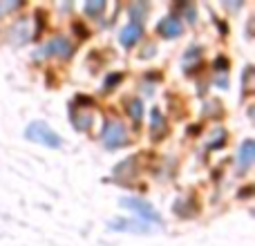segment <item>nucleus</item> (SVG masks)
<instances>
[{"label": "nucleus", "instance_id": "obj_1", "mask_svg": "<svg viewBox=\"0 0 255 246\" xmlns=\"http://www.w3.org/2000/svg\"><path fill=\"white\" fill-rule=\"evenodd\" d=\"M25 136L29 141H34V143H40V145H47V148H61L63 139L58 132H54L52 127L47 125V123L43 121H34L27 125L25 130Z\"/></svg>", "mask_w": 255, "mask_h": 246}, {"label": "nucleus", "instance_id": "obj_2", "mask_svg": "<svg viewBox=\"0 0 255 246\" xmlns=\"http://www.w3.org/2000/svg\"><path fill=\"white\" fill-rule=\"evenodd\" d=\"M103 145H106L108 150H119L124 148V145H128V127L124 125V121L119 119H108L106 125H103Z\"/></svg>", "mask_w": 255, "mask_h": 246}, {"label": "nucleus", "instance_id": "obj_3", "mask_svg": "<svg viewBox=\"0 0 255 246\" xmlns=\"http://www.w3.org/2000/svg\"><path fill=\"white\" fill-rule=\"evenodd\" d=\"M121 206L124 208H130L132 213H136L139 215V220H143V224H161V217H159V213L154 211L152 206H150L145 199H139V197H124L121 199Z\"/></svg>", "mask_w": 255, "mask_h": 246}, {"label": "nucleus", "instance_id": "obj_4", "mask_svg": "<svg viewBox=\"0 0 255 246\" xmlns=\"http://www.w3.org/2000/svg\"><path fill=\"white\" fill-rule=\"evenodd\" d=\"M36 54L67 61V58H72V54H74V45H72V40L67 38V36H54V38H49L47 43H45V47L38 49Z\"/></svg>", "mask_w": 255, "mask_h": 246}, {"label": "nucleus", "instance_id": "obj_5", "mask_svg": "<svg viewBox=\"0 0 255 246\" xmlns=\"http://www.w3.org/2000/svg\"><path fill=\"white\" fill-rule=\"evenodd\" d=\"M181 31H184V22H181V18L175 16V13L163 16L157 25V34L161 36V38H177V36H181Z\"/></svg>", "mask_w": 255, "mask_h": 246}, {"label": "nucleus", "instance_id": "obj_6", "mask_svg": "<svg viewBox=\"0 0 255 246\" xmlns=\"http://www.w3.org/2000/svg\"><path fill=\"white\" fill-rule=\"evenodd\" d=\"M141 38H143V25H141L139 20H130L124 29H121V34H119V43L124 45L126 49L134 47Z\"/></svg>", "mask_w": 255, "mask_h": 246}, {"label": "nucleus", "instance_id": "obj_7", "mask_svg": "<svg viewBox=\"0 0 255 246\" xmlns=\"http://www.w3.org/2000/svg\"><path fill=\"white\" fill-rule=\"evenodd\" d=\"M31 38V29H29V18H20L13 22V27L9 29V40L13 45H25Z\"/></svg>", "mask_w": 255, "mask_h": 246}, {"label": "nucleus", "instance_id": "obj_8", "mask_svg": "<svg viewBox=\"0 0 255 246\" xmlns=\"http://www.w3.org/2000/svg\"><path fill=\"white\" fill-rule=\"evenodd\" d=\"M253 161H255V143L253 139H247L238 150V170L247 172L253 166Z\"/></svg>", "mask_w": 255, "mask_h": 246}, {"label": "nucleus", "instance_id": "obj_9", "mask_svg": "<svg viewBox=\"0 0 255 246\" xmlns=\"http://www.w3.org/2000/svg\"><path fill=\"white\" fill-rule=\"evenodd\" d=\"M150 132L154 139H161L166 134V117L161 115L159 108H152V112H150Z\"/></svg>", "mask_w": 255, "mask_h": 246}, {"label": "nucleus", "instance_id": "obj_10", "mask_svg": "<svg viewBox=\"0 0 255 246\" xmlns=\"http://www.w3.org/2000/svg\"><path fill=\"white\" fill-rule=\"evenodd\" d=\"M110 229H115V231H134V233H145V231H150V226L143 224V222H136V220H117V222H110Z\"/></svg>", "mask_w": 255, "mask_h": 246}, {"label": "nucleus", "instance_id": "obj_11", "mask_svg": "<svg viewBox=\"0 0 255 246\" xmlns=\"http://www.w3.org/2000/svg\"><path fill=\"white\" fill-rule=\"evenodd\" d=\"M126 112H128V117L132 119V123L139 125L141 119H143V103H141L139 99H128L126 101Z\"/></svg>", "mask_w": 255, "mask_h": 246}, {"label": "nucleus", "instance_id": "obj_12", "mask_svg": "<svg viewBox=\"0 0 255 246\" xmlns=\"http://www.w3.org/2000/svg\"><path fill=\"white\" fill-rule=\"evenodd\" d=\"M197 63H202V47L199 45H193V47H188V52L184 54V61H181V65H184V70H193Z\"/></svg>", "mask_w": 255, "mask_h": 246}, {"label": "nucleus", "instance_id": "obj_13", "mask_svg": "<svg viewBox=\"0 0 255 246\" xmlns=\"http://www.w3.org/2000/svg\"><path fill=\"white\" fill-rule=\"evenodd\" d=\"M83 11L88 13L90 18H101L103 11H106V2H103V0H94V2L90 0V2H85Z\"/></svg>", "mask_w": 255, "mask_h": 246}, {"label": "nucleus", "instance_id": "obj_14", "mask_svg": "<svg viewBox=\"0 0 255 246\" xmlns=\"http://www.w3.org/2000/svg\"><path fill=\"white\" fill-rule=\"evenodd\" d=\"M72 123H74L76 130L85 132V130H90V125H92V115H83L81 110H76V115H72Z\"/></svg>", "mask_w": 255, "mask_h": 246}, {"label": "nucleus", "instance_id": "obj_15", "mask_svg": "<svg viewBox=\"0 0 255 246\" xmlns=\"http://www.w3.org/2000/svg\"><path fill=\"white\" fill-rule=\"evenodd\" d=\"M224 141H226V130H222V127H215V132H213V136H211V141H208L206 148L208 150L222 148V145H224Z\"/></svg>", "mask_w": 255, "mask_h": 246}, {"label": "nucleus", "instance_id": "obj_16", "mask_svg": "<svg viewBox=\"0 0 255 246\" xmlns=\"http://www.w3.org/2000/svg\"><path fill=\"white\" fill-rule=\"evenodd\" d=\"M121 79H124V74H121V72H112V74H108L106 83H103V92H110L112 88H117V85L121 83Z\"/></svg>", "mask_w": 255, "mask_h": 246}, {"label": "nucleus", "instance_id": "obj_17", "mask_svg": "<svg viewBox=\"0 0 255 246\" xmlns=\"http://www.w3.org/2000/svg\"><path fill=\"white\" fill-rule=\"evenodd\" d=\"M215 70H217V74L222 72V76H226V72H229V61H226L224 56L215 58Z\"/></svg>", "mask_w": 255, "mask_h": 246}, {"label": "nucleus", "instance_id": "obj_18", "mask_svg": "<svg viewBox=\"0 0 255 246\" xmlns=\"http://www.w3.org/2000/svg\"><path fill=\"white\" fill-rule=\"evenodd\" d=\"M22 2H0V16L2 13H9V11H16V9H20Z\"/></svg>", "mask_w": 255, "mask_h": 246}, {"label": "nucleus", "instance_id": "obj_19", "mask_svg": "<svg viewBox=\"0 0 255 246\" xmlns=\"http://www.w3.org/2000/svg\"><path fill=\"white\" fill-rule=\"evenodd\" d=\"M251 76H253V67L249 65L247 70H244V76H242V88H244V92H249V88H251Z\"/></svg>", "mask_w": 255, "mask_h": 246}, {"label": "nucleus", "instance_id": "obj_20", "mask_svg": "<svg viewBox=\"0 0 255 246\" xmlns=\"http://www.w3.org/2000/svg\"><path fill=\"white\" fill-rule=\"evenodd\" d=\"M152 52H154V45H148V47L143 49V54H141V56H143V58H148V56H154Z\"/></svg>", "mask_w": 255, "mask_h": 246}]
</instances>
